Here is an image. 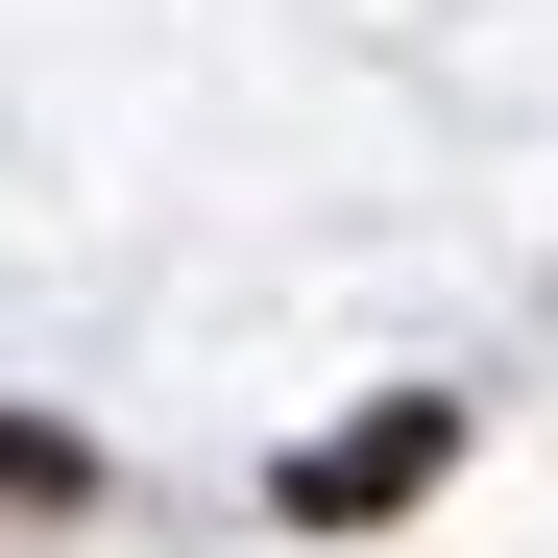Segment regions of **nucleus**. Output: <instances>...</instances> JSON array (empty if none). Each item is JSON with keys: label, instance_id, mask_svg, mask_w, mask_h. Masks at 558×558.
I'll use <instances>...</instances> for the list:
<instances>
[{"label": "nucleus", "instance_id": "nucleus-1", "mask_svg": "<svg viewBox=\"0 0 558 558\" xmlns=\"http://www.w3.org/2000/svg\"><path fill=\"white\" fill-rule=\"evenodd\" d=\"M437 461H461V413H364V437H316V461H292V510H413Z\"/></svg>", "mask_w": 558, "mask_h": 558}]
</instances>
